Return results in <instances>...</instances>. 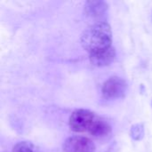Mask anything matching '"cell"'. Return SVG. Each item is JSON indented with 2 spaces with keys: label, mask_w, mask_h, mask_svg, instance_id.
Here are the masks:
<instances>
[{
  "label": "cell",
  "mask_w": 152,
  "mask_h": 152,
  "mask_svg": "<svg viewBox=\"0 0 152 152\" xmlns=\"http://www.w3.org/2000/svg\"><path fill=\"white\" fill-rule=\"evenodd\" d=\"M63 152H95V145L89 138L71 136L64 142Z\"/></svg>",
  "instance_id": "4"
},
{
  "label": "cell",
  "mask_w": 152,
  "mask_h": 152,
  "mask_svg": "<svg viewBox=\"0 0 152 152\" xmlns=\"http://www.w3.org/2000/svg\"><path fill=\"white\" fill-rule=\"evenodd\" d=\"M116 59V50L114 47L110 46L105 50L91 53L89 55V60L92 65L95 67H105L112 63Z\"/></svg>",
  "instance_id": "5"
},
{
  "label": "cell",
  "mask_w": 152,
  "mask_h": 152,
  "mask_svg": "<svg viewBox=\"0 0 152 152\" xmlns=\"http://www.w3.org/2000/svg\"><path fill=\"white\" fill-rule=\"evenodd\" d=\"M126 82L119 77H111L106 80L102 87V94L105 99L116 100L123 98L127 92Z\"/></svg>",
  "instance_id": "3"
},
{
  "label": "cell",
  "mask_w": 152,
  "mask_h": 152,
  "mask_svg": "<svg viewBox=\"0 0 152 152\" xmlns=\"http://www.w3.org/2000/svg\"><path fill=\"white\" fill-rule=\"evenodd\" d=\"M69 126L75 133H88L95 138H105L111 134L110 125L88 110L73 111L69 119Z\"/></svg>",
  "instance_id": "1"
},
{
  "label": "cell",
  "mask_w": 152,
  "mask_h": 152,
  "mask_svg": "<svg viewBox=\"0 0 152 152\" xmlns=\"http://www.w3.org/2000/svg\"><path fill=\"white\" fill-rule=\"evenodd\" d=\"M108 11V4L104 1H88L85 4V12L86 16L98 18Z\"/></svg>",
  "instance_id": "6"
},
{
  "label": "cell",
  "mask_w": 152,
  "mask_h": 152,
  "mask_svg": "<svg viewBox=\"0 0 152 152\" xmlns=\"http://www.w3.org/2000/svg\"><path fill=\"white\" fill-rule=\"evenodd\" d=\"M82 47L89 54L105 50L111 46L112 31L109 23L96 22L84 30L80 37Z\"/></svg>",
  "instance_id": "2"
},
{
  "label": "cell",
  "mask_w": 152,
  "mask_h": 152,
  "mask_svg": "<svg viewBox=\"0 0 152 152\" xmlns=\"http://www.w3.org/2000/svg\"><path fill=\"white\" fill-rule=\"evenodd\" d=\"M12 152H37V151L32 143L28 142H20L13 146Z\"/></svg>",
  "instance_id": "8"
},
{
  "label": "cell",
  "mask_w": 152,
  "mask_h": 152,
  "mask_svg": "<svg viewBox=\"0 0 152 152\" xmlns=\"http://www.w3.org/2000/svg\"><path fill=\"white\" fill-rule=\"evenodd\" d=\"M130 135L134 141H141L144 136V126L142 123H137L132 126Z\"/></svg>",
  "instance_id": "7"
}]
</instances>
